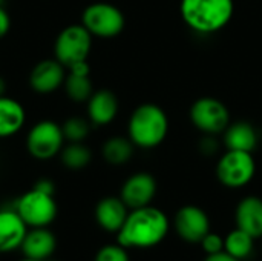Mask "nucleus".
Listing matches in <instances>:
<instances>
[{"label": "nucleus", "instance_id": "nucleus-1", "mask_svg": "<svg viewBox=\"0 0 262 261\" xmlns=\"http://www.w3.org/2000/svg\"><path fill=\"white\" fill-rule=\"evenodd\" d=\"M169 232L167 215L154 206L130 209L121 229L117 232L118 245L126 249H147L160 245Z\"/></svg>", "mask_w": 262, "mask_h": 261}, {"label": "nucleus", "instance_id": "nucleus-2", "mask_svg": "<svg viewBox=\"0 0 262 261\" xmlns=\"http://www.w3.org/2000/svg\"><path fill=\"white\" fill-rule=\"evenodd\" d=\"M233 11V0H181L180 3L184 23L200 34L221 31L229 25Z\"/></svg>", "mask_w": 262, "mask_h": 261}, {"label": "nucleus", "instance_id": "nucleus-3", "mask_svg": "<svg viewBox=\"0 0 262 261\" xmlns=\"http://www.w3.org/2000/svg\"><path fill=\"white\" fill-rule=\"evenodd\" d=\"M169 131V118L163 108L143 103L134 109L127 123V135L132 143L143 149L161 145Z\"/></svg>", "mask_w": 262, "mask_h": 261}, {"label": "nucleus", "instance_id": "nucleus-4", "mask_svg": "<svg viewBox=\"0 0 262 261\" xmlns=\"http://www.w3.org/2000/svg\"><path fill=\"white\" fill-rule=\"evenodd\" d=\"M92 48V34L81 25L63 28L54 42V57L68 69L69 66L86 62Z\"/></svg>", "mask_w": 262, "mask_h": 261}, {"label": "nucleus", "instance_id": "nucleus-5", "mask_svg": "<svg viewBox=\"0 0 262 261\" xmlns=\"http://www.w3.org/2000/svg\"><path fill=\"white\" fill-rule=\"evenodd\" d=\"M81 25L92 34V37L112 38L121 34L126 20L121 9L106 2H97L84 8L81 14Z\"/></svg>", "mask_w": 262, "mask_h": 261}, {"label": "nucleus", "instance_id": "nucleus-6", "mask_svg": "<svg viewBox=\"0 0 262 261\" xmlns=\"http://www.w3.org/2000/svg\"><path fill=\"white\" fill-rule=\"evenodd\" d=\"M14 209L28 228H48L57 218L58 212L54 195L35 188L25 192L17 200Z\"/></svg>", "mask_w": 262, "mask_h": 261}, {"label": "nucleus", "instance_id": "nucleus-7", "mask_svg": "<svg viewBox=\"0 0 262 261\" xmlns=\"http://www.w3.org/2000/svg\"><path fill=\"white\" fill-rule=\"evenodd\" d=\"M64 135L61 125L52 120H41L35 123L26 137V149L35 160H51L58 155L64 146Z\"/></svg>", "mask_w": 262, "mask_h": 261}, {"label": "nucleus", "instance_id": "nucleus-8", "mask_svg": "<svg viewBox=\"0 0 262 261\" xmlns=\"http://www.w3.org/2000/svg\"><path fill=\"white\" fill-rule=\"evenodd\" d=\"M256 172V163L252 152L246 151H232L220 158L216 165V177L221 185L226 188H243L252 182Z\"/></svg>", "mask_w": 262, "mask_h": 261}, {"label": "nucleus", "instance_id": "nucleus-9", "mask_svg": "<svg viewBox=\"0 0 262 261\" xmlns=\"http://www.w3.org/2000/svg\"><path fill=\"white\" fill-rule=\"evenodd\" d=\"M190 120L193 126L207 134L216 135L230 125V112L227 106L215 97H201L190 108Z\"/></svg>", "mask_w": 262, "mask_h": 261}, {"label": "nucleus", "instance_id": "nucleus-10", "mask_svg": "<svg viewBox=\"0 0 262 261\" xmlns=\"http://www.w3.org/2000/svg\"><path fill=\"white\" fill-rule=\"evenodd\" d=\"M175 229L184 242L200 243L210 232V220L201 208L186 205L175 215Z\"/></svg>", "mask_w": 262, "mask_h": 261}, {"label": "nucleus", "instance_id": "nucleus-11", "mask_svg": "<svg viewBox=\"0 0 262 261\" xmlns=\"http://www.w3.org/2000/svg\"><path fill=\"white\" fill-rule=\"evenodd\" d=\"M66 68L54 57L40 60L29 74V86L37 94H52L63 86Z\"/></svg>", "mask_w": 262, "mask_h": 261}, {"label": "nucleus", "instance_id": "nucleus-12", "mask_svg": "<svg viewBox=\"0 0 262 261\" xmlns=\"http://www.w3.org/2000/svg\"><path fill=\"white\" fill-rule=\"evenodd\" d=\"M157 194V180L149 172H137L130 175L121 186L120 198L129 209L149 206Z\"/></svg>", "mask_w": 262, "mask_h": 261}, {"label": "nucleus", "instance_id": "nucleus-13", "mask_svg": "<svg viewBox=\"0 0 262 261\" xmlns=\"http://www.w3.org/2000/svg\"><path fill=\"white\" fill-rule=\"evenodd\" d=\"M26 232L28 226L15 209H0V254L20 249Z\"/></svg>", "mask_w": 262, "mask_h": 261}, {"label": "nucleus", "instance_id": "nucleus-14", "mask_svg": "<svg viewBox=\"0 0 262 261\" xmlns=\"http://www.w3.org/2000/svg\"><path fill=\"white\" fill-rule=\"evenodd\" d=\"M89 74L91 68L88 65V60L68 68L63 86L69 100L75 103H84L91 98V95L94 94V88Z\"/></svg>", "mask_w": 262, "mask_h": 261}, {"label": "nucleus", "instance_id": "nucleus-15", "mask_svg": "<svg viewBox=\"0 0 262 261\" xmlns=\"http://www.w3.org/2000/svg\"><path fill=\"white\" fill-rule=\"evenodd\" d=\"M57 249V238L48 228L28 229L20 246L23 257L34 260H49Z\"/></svg>", "mask_w": 262, "mask_h": 261}, {"label": "nucleus", "instance_id": "nucleus-16", "mask_svg": "<svg viewBox=\"0 0 262 261\" xmlns=\"http://www.w3.org/2000/svg\"><path fill=\"white\" fill-rule=\"evenodd\" d=\"M129 208L120 197H104L95 206V220L106 232L117 234L124 225Z\"/></svg>", "mask_w": 262, "mask_h": 261}, {"label": "nucleus", "instance_id": "nucleus-17", "mask_svg": "<svg viewBox=\"0 0 262 261\" xmlns=\"http://www.w3.org/2000/svg\"><path fill=\"white\" fill-rule=\"evenodd\" d=\"M88 103V117L92 125L106 126L114 122L118 114V98L109 89L95 91Z\"/></svg>", "mask_w": 262, "mask_h": 261}, {"label": "nucleus", "instance_id": "nucleus-18", "mask_svg": "<svg viewBox=\"0 0 262 261\" xmlns=\"http://www.w3.org/2000/svg\"><path fill=\"white\" fill-rule=\"evenodd\" d=\"M235 220L236 226L253 238L262 237V198L255 195L243 198L236 206Z\"/></svg>", "mask_w": 262, "mask_h": 261}, {"label": "nucleus", "instance_id": "nucleus-19", "mask_svg": "<svg viewBox=\"0 0 262 261\" xmlns=\"http://www.w3.org/2000/svg\"><path fill=\"white\" fill-rule=\"evenodd\" d=\"M26 122L23 105L11 97H0V138L15 135Z\"/></svg>", "mask_w": 262, "mask_h": 261}, {"label": "nucleus", "instance_id": "nucleus-20", "mask_svg": "<svg viewBox=\"0 0 262 261\" xmlns=\"http://www.w3.org/2000/svg\"><path fill=\"white\" fill-rule=\"evenodd\" d=\"M224 145L232 151L253 152L258 146V134L249 122L230 123L224 131Z\"/></svg>", "mask_w": 262, "mask_h": 261}, {"label": "nucleus", "instance_id": "nucleus-21", "mask_svg": "<svg viewBox=\"0 0 262 261\" xmlns=\"http://www.w3.org/2000/svg\"><path fill=\"white\" fill-rule=\"evenodd\" d=\"M134 148L135 145L132 143V140L127 137H112L109 140L104 142L103 148H101V154H103V158L109 163V165H114V166H121V165H126L132 155H134Z\"/></svg>", "mask_w": 262, "mask_h": 261}, {"label": "nucleus", "instance_id": "nucleus-22", "mask_svg": "<svg viewBox=\"0 0 262 261\" xmlns=\"http://www.w3.org/2000/svg\"><path fill=\"white\" fill-rule=\"evenodd\" d=\"M60 158L64 168L71 169V171H80L83 168H86L91 160H92V152L91 149L81 143H68L66 146H63L61 152H60Z\"/></svg>", "mask_w": 262, "mask_h": 261}, {"label": "nucleus", "instance_id": "nucleus-23", "mask_svg": "<svg viewBox=\"0 0 262 261\" xmlns=\"http://www.w3.org/2000/svg\"><path fill=\"white\" fill-rule=\"evenodd\" d=\"M253 240L250 234L236 228L224 238V251L238 260H244L253 252Z\"/></svg>", "mask_w": 262, "mask_h": 261}, {"label": "nucleus", "instance_id": "nucleus-24", "mask_svg": "<svg viewBox=\"0 0 262 261\" xmlns=\"http://www.w3.org/2000/svg\"><path fill=\"white\" fill-rule=\"evenodd\" d=\"M61 129H63V135H64L66 142L81 143L89 135L91 125L88 120H84L81 117H71L61 125Z\"/></svg>", "mask_w": 262, "mask_h": 261}, {"label": "nucleus", "instance_id": "nucleus-25", "mask_svg": "<svg viewBox=\"0 0 262 261\" xmlns=\"http://www.w3.org/2000/svg\"><path fill=\"white\" fill-rule=\"evenodd\" d=\"M94 261H129V255L124 246L121 245H107L103 246Z\"/></svg>", "mask_w": 262, "mask_h": 261}, {"label": "nucleus", "instance_id": "nucleus-26", "mask_svg": "<svg viewBox=\"0 0 262 261\" xmlns=\"http://www.w3.org/2000/svg\"><path fill=\"white\" fill-rule=\"evenodd\" d=\"M200 243L203 246V251L207 255L218 254V252L224 251V238L218 234H213V232H209Z\"/></svg>", "mask_w": 262, "mask_h": 261}, {"label": "nucleus", "instance_id": "nucleus-27", "mask_svg": "<svg viewBox=\"0 0 262 261\" xmlns=\"http://www.w3.org/2000/svg\"><path fill=\"white\" fill-rule=\"evenodd\" d=\"M9 29H11V17L8 11L0 5V40L9 32Z\"/></svg>", "mask_w": 262, "mask_h": 261}, {"label": "nucleus", "instance_id": "nucleus-28", "mask_svg": "<svg viewBox=\"0 0 262 261\" xmlns=\"http://www.w3.org/2000/svg\"><path fill=\"white\" fill-rule=\"evenodd\" d=\"M34 188H35V189H38V191H41V192L52 194V195H54V191H55L54 183H52L51 180H48V178H41V180H38V182L34 185Z\"/></svg>", "mask_w": 262, "mask_h": 261}, {"label": "nucleus", "instance_id": "nucleus-29", "mask_svg": "<svg viewBox=\"0 0 262 261\" xmlns=\"http://www.w3.org/2000/svg\"><path fill=\"white\" fill-rule=\"evenodd\" d=\"M204 261H241V260L235 258L233 255H230V254H229V252H226V251H221V252H218V254L207 255Z\"/></svg>", "mask_w": 262, "mask_h": 261}, {"label": "nucleus", "instance_id": "nucleus-30", "mask_svg": "<svg viewBox=\"0 0 262 261\" xmlns=\"http://www.w3.org/2000/svg\"><path fill=\"white\" fill-rule=\"evenodd\" d=\"M5 92H6V82H5V78L0 75V97L5 95Z\"/></svg>", "mask_w": 262, "mask_h": 261}, {"label": "nucleus", "instance_id": "nucleus-31", "mask_svg": "<svg viewBox=\"0 0 262 261\" xmlns=\"http://www.w3.org/2000/svg\"><path fill=\"white\" fill-rule=\"evenodd\" d=\"M20 261H48V260H34V258H26V257H23V260Z\"/></svg>", "mask_w": 262, "mask_h": 261}, {"label": "nucleus", "instance_id": "nucleus-32", "mask_svg": "<svg viewBox=\"0 0 262 261\" xmlns=\"http://www.w3.org/2000/svg\"><path fill=\"white\" fill-rule=\"evenodd\" d=\"M0 2H2V0H0Z\"/></svg>", "mask_w": 262, "mask_h": 261}]
</instances>
